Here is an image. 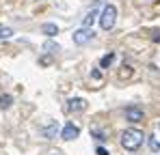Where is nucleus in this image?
<instances>
[{"label":"nucleus","mask_w":160,"mask_h":155,"mask_svg":"<svg viewBox=\"0 0 160 155\" xmlns=\"http://www.w3.org/2000/svg\"><path fill=\"white\" fill-rule=\"evenodd\" d=\"M143 138H145L143 131H138V129H126L121 134V147L126 151H136L143 144Z\"/></svg>","instance_id":"f257e3e1"},{"label":"nucleus","mask_w":160,"mask_h":155,"mask_svg":"<svg viewBox=\"0 0 160 155\" xmlns=\"http://www.w3.org/2000/svg\"><path fill=\"white\" fill-rule=\"evenodd\" d=\"M115 20H117V9H115L112 4H106V7L102 9V15H100V26H102V30H112Z\"/></svg>","instance_id":"f03ea898"},{"label":"nucleus","mask_w":160,"mask_h":155,"mask_svg":"<svg viewBox=\"0 0 160 155\" xmlns=\"http://www.w3.org/2000/svg\"><path fill=\"white\" fill-rule=\"evenodd\" d=\"M72 39H74L76 45H84V43H89V41L93 39V30H91V28H80V30H76V32L72 35Z\"/></svg>","instance_id":"7ed1b4c3"},{"label":"nucleus","mask_w":160,"mask_h":155,"mask_svg":"<svg viewBox=\"0 0 160 155\" xmlns=\"http://www.w3.org/2000/svg\"><path fill=\"white\" fill-rule=\"evenodd\" d=\"M80 136V127L78 125H74V123H67L63 131H61V138L63 140H74V138H78Z\"/></svg>","instance_id":"20e7f679"},{"label":"nucleus","mask_w":160,"mask_h":155,"mask_svg":"<svg viewBox=\"0 0 160 155\" xmlns=\"http://www.w3.org/2000/svg\"><path fill=\"white\" fill-rule=\"evenodd\" d=\"M126 119H128L130 123H138V121H143V110L136 108V106H128V108H126Z\"/></svg>","instance_id":"39448f33"},{"label":"nucleus","mask_w":160,"mask_h":155,"mask_svg":"<svg viewBox=\"0 0 160 155\" xmlns=\"http://www.w3.org/2000/svg\"><path fill=\"white\" fill-rule=\"evenodd\" d=\"M67 103H69V106H67L69 112H82V110H87V101L80 99V97H74V99H69Z\"/></svg>","instance_id":"423d86ee"},{"label":"nucleus","mask_w":160,"mask_h":155,"mask_svg":"<svg viewBox=\"0 0 160 155\" xmlns=\"http://www.w3.org/2000/svg\"><path fill=\"white\" fill-rule=\"evenodd\" d=\"M95 17H98V9H91V11L84 15V20H82V28H91L93 22H95Z\"/></svg>","instance_id":"0eeeda50"},{"label":"nucleus","mask_w":160,"mask_h":155,"mask_svg":"<svg viewBox=\"0 0 160 155\" xmlns=\"http://www.w3.org/2000/svg\"><path fill=\"white\" fill-rule=\"evenodd\" d=\"M56 131H58V125H56V123H50L48 127L41 129V134H43V138H46V140H52L54 136H56Z\"/></svg>","instance_id":"6e6552de"},{"label":"nucleus","mask_w":160,"mask_h":155,"mask_svg":"<svg viewBox=\"0 0 160 155\" xmlns=\"http://www.w3.org/2000/svg\"><path fill=\"white\" fill-rule=\"evenodd\" d=\"M41 30H43V35H48V37L58 35V26H56V24H43V26H41Z\"/></svg>","instance_id":"1a4fd4ad"},{"label":"nucleus","mask_w":160,"mask_h":155,"mask_svg":"<svg viewBox=\"0 0 160 155\" xmlns=\"http://www.w3.org/2000/svg\"><path fill=\"white\" fill-rule=\"evenodd\" d=\"M112 60H115V54H112V52H108L106 56H102L100 67H102V69H106V67H110V65H112Z\"/></svg>","instance_id":"9d476101"},{"label":"nucleus","mask_w":160,"mask_h":155,"mask_svg":"<svg viewBox=\"0 0 160 155\" xmlns=\"http://www.w3.org/2000/svg\"><path fill=\"white\" fill-rule=\"evenodd\" d=\"M147 142H149V151H152V153H158V151H160V142H158L156 136H149Z\"/></svg>","instance_id":"9b49d317"},{"label":"nucleus","mask_w":160,"mask_h":155,"mask_svg":"<svg viewBox=\"0 0 160 155\" xmlns=\"http://www.w3.org/2000/svg\"><path fill=\"white\" fill-rule=\"evenodd\" d=\"M43 50L50 52V54H56L61 48H58V43H54V41H46V43H43Z\"/></svg>","instance_id":"f8f14e48"},{"label":"nucleus","mask_w":160,"mask_h":155,"mask_svg":"<svg viewBox=\"0 0 160 155\" xmlns=\"http://www.w3.org/2000/svg\"><path fill=\"white\" fill-rule=\"evenodd\" d=\"M11 37H13V28L0 26V39H11Z\"/></svg>","instance_id":"ddd939ff"},{"label":"nucleus","mask_w":160,"mask_h":155,"mask_svg":"<svg viewBox=\"0 0 160 155\" xmlns=\"http://www.w3.org/2000/svg\"><path fill=\"white\" fill-rule=\"evenodd\" d=\"M11 101H13L11 95H0V108H2V110H7V108L11 106Z\"/></svg>","instance_id":"4468645a"},{"label":"nucleus","mask_w":160,"mask_h":155,"mask_svg":"<svg viewBox=\"0 0 160 155\" xmlns=\"http://www.w3.org/2000/svg\"><path fill=\"white\" fill-rule=\"evenodd\" d=\"M91 134H93V136H95L98 140H106V138H104V134H102L100 129H91Z\"/></svg>","instance_id":"2eb2a0df"},{"label":"nucleus","mask_w":160,"mask_h":155,"mask_svg":"<svg viewBox=\"0 0 160 155\" xmlns=\"http://www.w3.org/2000/svg\"><path fill=\"white\" fill-rule=\"evenodd\" d=\"M95 153H98V155H108V151L104 149V147H98V149H95Z\"/></svg>","instance_id":"dca6fc26"},{"label":"nucleus","mask_w":160,"mask_h":155,"mask_svg":"<svg viewBox=\"0 0 160 155\" xmlns=\"http://www.w3.org/2000/svg\"><path fill=\"white\" fill-rule=\"evenodd\" d=\"M154 41H160V32H156V37H154Z\"/></svg>","instance_id":"f3484780"},{"label":"nucleus","mask_w":160,"mask_h":155,"mask_svg":"<svg viewBox=\"0 0 160 155\" xmlns=\"http://www.w3.org/2000/svg\"><path fill=\"white\" fill-rule=\"evenodd\" d=\"M50 155H63V153H61V151H52Z\"/></svg>","instance_id":"a211bd4d"}]
</instances>
